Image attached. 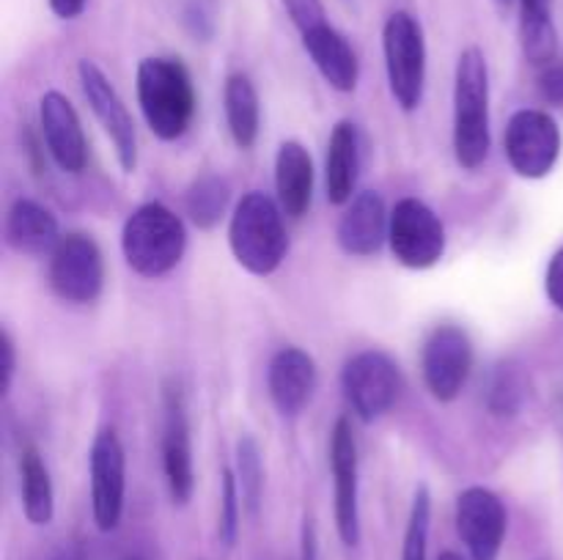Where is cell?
Listing matches in <instances>:
<instances>
[{
	"label": "cell",
	"mask_w": 563,
	"mask_h": 560,
	"mask_svg": "<svg viewBox=\"0 0 563 560\" xmlns=\"http://www.w3.org/2000/svg\"><path fill=\"white\" fill-rule=\"evenodd\" d=\"M141 113L154 137L179 141L196 119V86L179 58H143L135 71Z\"/></svg>",
	"instance_id": "obj_1"
},
{
	"label": "cell",
	"mask_w": 563,
	"mask_h": 560,
	"mask_svg": "<svg viewBox=\"0 0 563 560\" xmlns=\"http://www.w3.org/2000/svg\"><path fill=\"white\" fill-rule=\"evenodd\" d=\"M229 247L245 272L256 278H269L278 272L289 253V234L278 198H269L262 190L242 195L231 212Z\"/></svg>",
	"instance_id": "obj_2"
},
{
	"label": "cell",
	"mask_w": 563,
	"mask_h": 560,
	"mask_svg": "<svg viewBox=\"0 0 563 560\" xmlns=\"http://www.w3.org/2000/svg\"><path fill=\"white\" fill-rule=\"evenodd\" d=\"M493 148L489 132V66L482 47L462 49L454 71V157L462 170H478Z\"/></svg>",
	"instance_id": "obj_3"
},
{
	"label": "cell",
	"mask_w": 563,
	"mask_h": 560,
	"mask_svg": "<svg viewBox=\"0 0 563 560\" xmlns=\"http://www.w3.org/2000/svg\"><path fill=\"white\" fill-rule=\"evenodd\" d=\"M187 250L185 220L159 201L141 203L121 228V253L135 275L165 278L181 264Z\"/></svg>",
	"instance_id": "obj_4"
},
{
	"label": "cell",
	"mask_w": 563,
	"mask_h": 560,
	"mask_svg": "<svg viewBox=\"0 0 563 560\" xmlns=\"http://www.w3.org/2000/svg\"><path fill=\"white\" fill-rule=\"evenodd\" d=\"M385 75L394 102L405 113L421 108L427 88V38L421 22L407 11H394L383 27Z\"/></svg>",
	"instance_id": "obj_5"
},
{
	"label": "cell",
	"mask_w": 563,
	"mask_h": 560,
	"mask_svg": "<svg viewBox=\"0 0 563 560\" xmlns=\"http://www.w3.org/2000/svg\"><path fill=\"white\" fill-rule=\"evenodd\" d=\"M47 280L53 294L69 305L97 302L104 289V258L97 239L80 231L60 236L49 253Z\"/></svg>",
	"instance_id": "obj_6"
},
{
	"label": "cell",
	"mask_w": 563,
	"mask_h": 560,
	"mask_svg": "<svg viewBox=\"0 0 563 560\" xmlns=\"http://www.w3.org/2000/svg\"><path fill=\"white\" fill-rule=\"evenodd\" d=\"M341 390L352 415L363 423H374L394 410L401 390V373L394 357L379 349L357 351L344 362Z\"/></svg>",
	"instance_id": "obj_7"
},
{
	"label": "cell",
	"mask_w": 563,
	"mask_h": 560,
	"mask_svg": "<svg viewBox=\"0 0 563 560\" xmlns=\"http://www.w3.org/2000/svg\"><path fill=\"white\" fill-rule=\"evenodd\" d=\"M563 137L559 121L537 108H522L506 124L504 154L522 179H544L561 157Z\"/></svg>",
	"instance_id": "obj_8"
},
{
	"label": "cell",
	"mask_w": 563,
	"mask_h": 560,
	"mask_svg": "<svg viewBox=\"0 0 563 560\" xmlns=\"http://www.w3.org/2000/svg\"><path fill=\"white\" fill-rule=\"evenodd\" d=\"M388 245L401 267L432 269L445 256L443 220L421 198H401L390 209Z\"/></svg>",
	"instance_id": "obj_9"
},
{
	"label": "cell",
	"mask_w": 563,
	"mask_h": 560,
	"mask_svg": "<svg viewBox=\"0 0 563 560\" xmlns=\"http://www.w3.org/2000/svg\"><path fill=\"white\" fill-rule=\"evenodd\" d=\"M473 371V340L460 324H438L421 351V373L429 395L451 404L462 395Z\"/></svg>",
	"instance_id": "obj_10"
},
{
	"label": "cell",
	"mask_w": 563,
	"mask_h": 560,
	"mask_svg": "<svg viewBox=\"0 0 563 560\" xmlns=\"http://www.w3.org/2000/svg\"><path fill=\"white\" fill-rule=\"evenodd\" d=\"M91 475V511L102 533L115 530L124 516L126 500V453L115 428H102L88 450Z\"/></svg>",
	"instance_id": "obj_11"
},
{
	"label": "cell",
	"mask_w": 563,
	"mask_h": 560,
	"mask_svg": "<svg viewBox=\"0 0 563 560\" xmlns=\"http://www.w3.org/2000/svg\"><path fill=\"white\" fill-rule=\"evenodd\" d=\"M163 472L170 500L176 505L190 503L196 492V461L187 399L179 382H168L163 390Z\"/></svg>",
	"instance_id": "obj_12"
},
{
	"label": "cell",
	"mask_w": 563,
	"mask_h": 560,
	"mask_svg": "<svg viewBox=\"0 0 563 560\" xmlns=\"http://www.w3.org/2000/svg\"><path fill=\"white\" fill-rule=\"evenodd\" d=\"M77 77H80V88L88 108L93 110L97 121L102 124L104 135L113 143L121 170L132 173L137 168V132L124 99L119 97L113 82L108 80V75L93 60H80L77 64Z\"/></svg>",
	"instance_id": "obj_13"
},
{
	"label": "cell",
	"mask_w": 563,
	"mask_h": 560,
	"mask_svg": "<svg viewBox=\"0 0 563 560\" xmlns=\"http://www.w3.org/2000/svg\"><path fill=\"white\" fill-rule=\"evenodd\" d=\"M330 475H333L335 527L346 547L361 544V470L350 417H339L330 432Z\"/></svg>",
	"instance_id": "obj_14"
},
{
	"label": "cell",
	"mask_w": 563,
	"mask_h": 560,
	"mask_svg": "<svg viewBox=\"0 0 563 560\" xmlns=\"http://www.w3.org/2000/svg\"><path fill=\"white\" fill-rule=\"evenodd\" d=\"M509 514L493 489L467 486L456 497V533L471 560H498L506 541Z\"/></svg>",
	"instance_id": "obj_15"
},
{
	"label": "cell",
	"mask_w": 563,
	"mask_h": 560,
	"mask_svg": "<svg viewBox=\"0 0 563 560\" xmlns=\"http://www.w3.org/2000/svg\"><path fill=\"white\" fill-rule=\"evenodd\" d=\"M38 124L53 163L66 173H80L88 163V141L75 104L60 91H47L38 102Z\"/></svg>",
	"instance_id": "obj_16"
},
{
	"label": "cell",
	"mask_w": 563,
	"mask_h": 560,
	"mask_svg": "<svg viewBox=\"0 0 563 560\" xmlns=\"http://www.w3.org/2000/svg\"><path fill=\"white\" fill-rule=\"evenodd\" d=\"M317 382V362L300 346H284L269 360L267 393L275 410L284 417H297L311 404Z\"/></svg>",
	"instance_id": "obj_17"
},
{
	"label": "cell",
	"mask_w": 563,
	"mask_h": 560,
	"mask_svg": "<svg viewBox=\"0 0 563 560\" xmlns=\"http://www.w3.org/2000/svg\"><path fill=\"white\" fill-rule=\"evenodd\" d=\"M390 212L385 206L383 195L374 190H363L346 203L344 214L335 228L339 247L352 258L377 256L388 242Z\"/></svg>",
	"instance_id": "obj_18"
},
{
	"label": "cell",
	"mask_w": 563,
	"mask_h": 560,
	"mask_svg": "<svg viewBox=\"0 0 563 560\" xmlns=\"http://www.w3.org/2000/svg\"><path fill=\"white\" fill-rule=\"evenodd\" d=\"M300 38L308 58L313 60V66H317V71L322 75V80L328 82L333 91H355L357 80H361V64H357L355 49L346 42L344 33L335 31L330 22H322V25L300 33Z\"/></svg>",
	"instance_id": "obj_19"
},
{
	"label": "cell",
	"mask_w": 563,
	"mask_h": 560,
	"mask_svg": "<svg viewBox=\"0 0 563 560\" xmlns=\"http://www.w3.org/2000/svg\"><path fill=\"white\" fill-rule=\"evenodd\" d=\"M363 165V141L355 121H339L330 132L328 157H324V187L328 201L346 206L357 195V179Z\"/></svg>",
	"instance_id": "obj_20"
},
{
	"label": "cell",
	"mask_w": 563,
	"mask_h": 560,
	"mask_svg": "<svg viewBox=\"0 0 563 560\" xmlns=\"http://www.w3.org/2000/svg\"><path fill=\"white\" fill-rule=\"evenodd\" d=\"M5 245L22 256H44L53 253V247L60 242L58 220L33 198H16L5 212Z\"/></svg>",
	"instance_id": "obj_21"
},
{
	"label": "cell",
	"mask_w": 563,
	"mask_h": 560,
	"mask_svg": "<svg viewBox=\"0 0 563 560\" xmlns=\"http://www.w3.org/2000/svg\"><path fill=\"white\" fill-rule=\"evenodd\" d=\"M275 192L286 217L300 220L313 198V159L300 141H284L275 154Z\"/></svg>",
	"instance_id": "obj_22"
},
{
	"label": "cell",
	"mask_w": 563,
	"mask_h": 560,
	"mask_svg": "<svg viewBox=\"0 0 563 560\" xmlns=\"http://www.w3.org/2000/svg\"><path fill=\"white\" fill-rule=\"evenodd\" d=\"M223 113L229 124L231 141L240 148H253L262 130V102L258 91L245 71L229 75L223 86Z\"/></svg>",
	"instance_id": "obj_23"
},
{
	"label": "cell",
	"mask_w": 563,
	"mask_h": 560,
	"mask_svg": "<svg viewBox=\"0 0 563 560\" xmlns=\"http://www.w3.org/2000/svg\"><path fill=\"white\" fill-rule=\"evenodd\" d=\"M20 497L25 519L31 525H49L55 516V489L49 478L47 461L38 448L25 445L20 450Z\"/></svg>",
	"instance_id": "obj_24"
},
{
	"label": "cell",
	"mask_w": 563,
	"mask_h": 560,
	"mask_svg": "<svg viewBox=\"0 0 563 560\" xmlns=\"http://www.w3.org/2000/svg\"><path fill=\"white\" fill-rule=\"evenodd\" d=\"M520 44L533 66L559 60V31H555L550 0H520Z\"/></svg>",
	"instance_id": "obj_25"
},
{
	"label": "cell",
	"mask_w": 563,
	"mask_h": 560,
	"mask_svg": "<svg viewBox=\"0 0 563 560\" xmlns=\"http://www.w3.org/2000/svg\"><path fill=\"white\" fill-rule=\"evenodd\" d=\"M231 201V187L223 176L203 173L187 190V214L201 231H212L225 217Z\"/></svg>",
	"instance_id": "obj_26"
},
{
	"label": "cell",
	"mask_w": 563,
	"mask_h": 560,
	"mask_svg": "<svg viewBox=\"0 0 563 560\" xmlns=\"http://www.w3.org/2000/svg\"><path fill=\"white\" fill-rule=\"evenodd\" d=\"M234 475L240 483L242 505L251 516L258 514L264 500V459L262 445L253 434H240L234 445Z\"/></svg>",
	"instance_id": "obj_27"
},
{
	"label": "cell",
	"mask_w": 563,
	"mask_h": 560,
	"mask_svg": "<svg viewBox=\"0 0 563 560\" xmlns=\"http://www.w3.org/2000/svg\"><path fill=\"white\" fill-rule=\"evenodd\" d=\"M526 379H522L520 368L515 362H500L489 377L487 390V406L493 415L498 417H515L522 410L526 401Z\"/></svg>",
	"instance_id": "obj_28"
},
{
	"label": "cell",
	"mask_w": 563,
	"mask_h": 560,
	"mask_svg": "<svg viewBox=\"0 0 563 560\" xmlns=\"http://www.w3.org/2000/svg\"><path fill=\"white\" fill-rule=\"evenodd\" d=\"M429 530H432V494L427 486H418L412 494L410 516H407L401 560H427Z\"/></svg>",
	"instance_id": "obj_29"
},
{
	"label": "cell",
	"mask_w": 563,
	"mask_h": 560,
	"mask_svg": "<svg viewBox=\"0 0 563 560\" xmlns=\"http://www.w3.org/2000/svg\"><path fill=\"white\" fill-rule=\"evenodd\" d=\"M242 492L236 483L234 467H225L223 478H220V519H218V536L225 547H234L236 536H240V519H242Z\"/></svg>",
	"instance_id": "obj_30"
},
{
	"label": "cell",
	"mask_w": 563,
	"mask_h": 560,
	"mask_svg": "<svg viewBox=\"0 0 563 560\" xmlns=\"http://www.w3.org/2000/svg\"><path fill=\"white\" fill-rule=\"evenodd\" d=\"M280 3H284L286 14H289L291 25L297 27V33H306L311 31V27L328 22L322 0H280Z\"/></svg>",
	"instance_id": "obj_31"
},
{
	"label": "cell",
	"mask_w": 563,
	"mask_h": 560,
	"mask_svg": "<svg viewBox=\"0 0 563 560\" xmlns=\"http://www.w3.org/2000/svg\"><path fill=\"white\" fill-rule=\"evenodd\" d=\"M539 91H542L544 102L563 108V64L553 60V64L539 69Z\"/></svg>",
	"instance_id": "obj_32"
},
{
	"label": "cell",
	"mask_w": 563,
	"mask_h": 560,
	"mask_svg": "<svg viewBox=\"0 0 563 560\" xmlns=\"http://www.w3.org/2000/svg\"><path fill=\"white\" fill-rule=\"evenodd\" d=\"M544 294H548L550 305L559 307L563 313V247L555 250V256L550 258L548 275H544Z\"/></svg>",
	"instance_id": "obj_33"
},
{
	"label": "cell",
	"mask_w": 563,
	"mask_h": 560,
	"mask_svg": "<svg viewBox=\"0 0 563 560\" xmlns=\"http://www.w3.org/2000/svg\"><path fill=\"white\" fill-rule=\"evenodd\" d=\"M0 357H3V393H9L16 373V349L14 338H11V333L5 327L3 333H0Z\"/></svg>",
	"instance_id": "obj_34"
},
{
	"label": "cell",
	"mask_w": 563,
	"mask_h": 560,
	"mask_svg": "<svg viewBox=\"0 0 563 560\" xmlns=\"http://www.w3.org/2000/svg\"><path fill=\"white\" fill-rule=\"evenodd\" d=\"M300 560H319V544H317V525L311 516L302 519L300 530Z\"/></svg>",
	"instance_id": "obj_35"
},
{
	"label": "cell",
	"mask_w": 563,
	"mask_h": 560,
	"mask_svg": "<svg viewBox=\"0 0 563 560\" xmlns=\"http://www.w3.org/2000/svg\"><path fill=\"white\" fill-rule=\"evenodd\" d=\"M187 22H190L196 36L201 38L212 36V16H207V11H203L201 5H190V11H187Z\"/></svg>",
	"instance_id": "obj_36"
},
{
	"label": "cell",
	"mask_w": 563,
	"mask_h": 560,
	"mask_svg": "<svg viewBox=\"0 0 563 560\" xmlns=\"http://www.w3.org/2000/svg\"><path fill=\"white\" fill-rule=\"evenodd\" d=\"M88 0H49V9L60 20H77L86 11Z\"/></svg>",
	"instance_id": "obj_37"
},
{
	"label": "cell",
	"mask_w": 563,
	"mask_h": 560,
	"mask_svg": "<svg viewBox=\"0 0 563 560\" xmlns=\"http://www.w3.org/2000/svg\"><path fill=\"white\" fill-rule=\"evenodd\" d=\"M440 560H465V558H462L460 552H454V549H445V552L440 555Z\"/></svg>",
	"instance_id": "obj_38"
},
{
	"label": "cell",
	"mask_w": 563,
	"mask_h": 560,
	"mask_svg": "<svg viewBox=\"0 0 563 560\" xmlns=\"http://www.w3.org/2000/svg\"><path fill=\"white\" fill-rule=\"evenodd\" d=\"M498 3H504V5H509V3H511V0H498Z\"/></svg>",
	"instance_id": "obj_39"
},
{
	"label": "cell",
	"mask_w": 563,
	"mask_h": 560,
	"mask_svg": "<svg viewBox=\"0 0 563 560\" xmlns=\"http://www.w3.org/2000/svg\"><path fill=\"white\" fill-rule=\"evenodd\" d=\"M346 3H352V0H346Z\"/></svg>",
	"instance_id": "obj_40"
}]
</instances>
